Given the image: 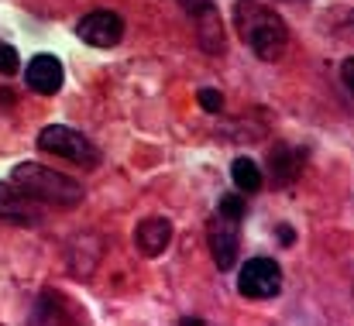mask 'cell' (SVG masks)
<instances>
[{
    "label": "cell",
    "mask_w": 354,
    "mask_h": 326,
    "mask_svg": "<svg viewBox=\"0 0 354 326\" xmlns=\"http://www.w3.org/2000/svg\"><path fill=\"white\" fill-rule=\"evenodd\" d=\"M17 66H21V55H17V48H10V45H0V76H14V73H17Z\"/></svg>",
    "instance_id": "4fadbf2b"
},
{
    "label": "cell",
    "mask_w": 354,
    "mask_h": 326,
    "mask_svg": "<svg viewBox=\"0 0 354 326\" xmlns=\"http://www.w3.org/2000/svg\"><path fill=\"white\" fill-rule=\"evenodd\" d=\"M80 41H86L90 48H114L124 38V21L114 10H90L80 24H76Z\"/></svg>",
    "instance_id": "5b68a950"
},
{
    "label": "cell",
    "mask_w": 354,
    "mask_h": 326,
    "mask_svg": "<svg viewBox=\"0 0 354 326\" xmlns=\"http://www.w3.org/2000/svg\"><path fill=\"white\" fill-rule=\"evenodd\" d=\"M354 83V59H348L344 62V86H351Z\"/></svg>",
    "instance_id": "2e32d148"
},
{
    "label": "cell",
    "mask_w": 354,
    "mask_h": 326,
    "mask_svg": "<svg viewBox=\"0 0 354 326\" xmlns=\"http://www.w3.org/2000/svg\"><path fill=\"white\" fill-rule=\"evenodd\" d=\"M210 251L221 271H231L241 254V240H237V220H227L217 213L214 227H210Z\"/></svg>",
    "instance_id": "8992f818"
},
{
    "label": "cell",
    "mask_w": 354,
    "mask_h": 326,
    "mask_svg": "<svg viewBox=\"0 0 354 326\" xmlns=\"http://www.w3.org/2000/svg\"><path fill=\"white\" fill-rule=\"evenodd\" d=\"M10 182L17 189H24L35 203H52V207H80L83 196H86V189L80 182H73L69 175L52 172V169H45L38 162L17 165L14 175H10Z\"/></svg>",
    "instance_id": "6da1fadb"
},
{
    "label": "cell",
    "mask_w": 354,
    "mask_h": 326,
    "mask_svg": "<svg viewBox=\"0 0 354 326\" xmlns=\"http://www.w3.org/2000/svg\"><path fill=\"white\" fill-rule=\"evenodd\" d=\"M200 107L210 110V113H217V110L224 107V97H221L217 90H210V86H207V90H200Z\"/></svg>",
    "instance_id": "5bb4252c"
},
{
    "label": "cell",
    "mask_w": 354,
    "mask_h": 326,
    "mask_svg": "<svg viewBox=\"0 0 354 326\" xmlns=\"http://www.w3.org/2000/svg\"><path fill=\"white\" fill-rule=\"evenodd\" d=\"M179 3H183L189 14H200L203 7H214V0H179Z\"/></svg>",
    "instance_id": "9a60e30c"
},
{
    "label": "cell",
    "mask_w": 354,
    "mask_h": 326,
    "mask_svg": "<svg viewBox=\"0 0 354 326\" xmlns=\"http://www.w3.org/2000/svg\"><path fill=\"white\" fill-rule=\"evenodd\" d=\"M196 17V31H200V45L207 52H224V24H221V14L217 7H203Z\"/></svg>",
    "instance_id": "30bf717a"
},
{
    "label": "cell",
    "mask_w": 354,
    "mask_h": 326,
    "mask_svg": "<svg viewBox=\"0 0 354 326\" xmlns=\"http://www.w3.org/2000/svg\"><path fill=\"white\" fill-rule=\"evenodd\" d=\"M217 213L227 220H244V200L241 196H234V193H227V196H221V207H217Z\"/></svg>",
    "instance_id": "7c38bea8"
},
{
    "label": "cell",
    "mask_w": 354,
    "mask_h": 326,
    "mask_svg": "<svg viewBox=\"0 0 354 326\" xmlns=\"http://www.w3.org/2000/svg\"><path fill=\"white\" fill-rule=\"evenodd\" d=\"M231 179H234V186L241 193H258L261 189V172H258V165L251 158H234Z\"/></svg>",
    "instance_id": "8fae6325"
},
{
    "label": "cell",
    "mask_w": 354,
    "mask_h": 326,
    "mask_svg": "<svg viewBox=\"0 0 354 326\" xmlns=\"http://www.w3.org/2000/svg\"><path fill=\"white\" fill-rule=\"evenodd\" d=\"M134 240H138L141 254L155 258V254H162V251L169 247V240H172V223L165 217H148L141 227H138Z\"/></svg>",
    "instance_id": "9c48e42d"
},
{
    "label": "cell",
    "mask_w": 354,
    "mask_h": 326,
    "mask_svg": "<svg viewBox=\"0 0 354 326\" xmlns=\"http://www.w3.org/2000/svg\"><path fill=\"white\" fill-rule=\"evenodd\" d=\"M237 289L248 299H272L282 289V268L272 258H251L237 275Z\"/></svg>",
    "instance_id": "277c9868"
},
{
    "label": "cell",
    "mask_w": 354,
    "mask_h": 326,
    "mask_svg": "<svg viewBox=\"0 0 354 326\" xmlns=\"http://www.w3.org/2000/svg\"><path fill=\"white\" fill-rule=\"evenodd\" d=\"M38 148H45V151H52V155H59V158H66V162H73V165H83V169H93V165L100 162L97 144H90L86 134H80V131H73V127H66V124H48V127H41Z\"/></svg>",
    "instance_id": "3957f363"
},
{
    "label": "cell",
    "mask_w": 354,
    "mask_h": 326,
    "mask_svg": "<svg viewBox=\"0 0 354 326\" xmlns=\"http://www.w3.org/2000/svg\"><path fill=\"white\" fill-rule=\"evenodd\" d=\"M0 220H14V223H38L41 213L35 210V200L17 189L14 182H0Z\"/></svg>",
    "instance_id": "ba28073f"
},
{
    "label": "cell",
    "mask_w": 354,
    "mask_h": 326,
    "mask_svg": "<svg viewBox=\"0 0 354 326\" xmlns=\"http://www.w3.org/2000/svg\"><path fill=\"white\" fill-rule=\"evenodd\" d=\"M237 24H241V35H244V41L251 45V52L258 59H265V62H279L282 59V52L289 45V28H286V21L275 10L254 7V3L241 7L237 10Z\"/></svg>",
    "instance_id": "7a4b0ae2"
},
{
    "label": "cell",
    "mask_w": 354,
    "mask_h": 326,
    "mask_svg": "<svg viewBox=\"0 0 354 326\" xmlns=\"http://www.w3.org/2000/svg\"><path fill=\"white\" fill-rule=\"evenodd\" d=\"M62 62L55 59V55H35L31 62H28V69H24V83L35 90V93H59V86H62Z\"/></svg>",
    "instance_id": "52a82bcc"
}]
</instances>
